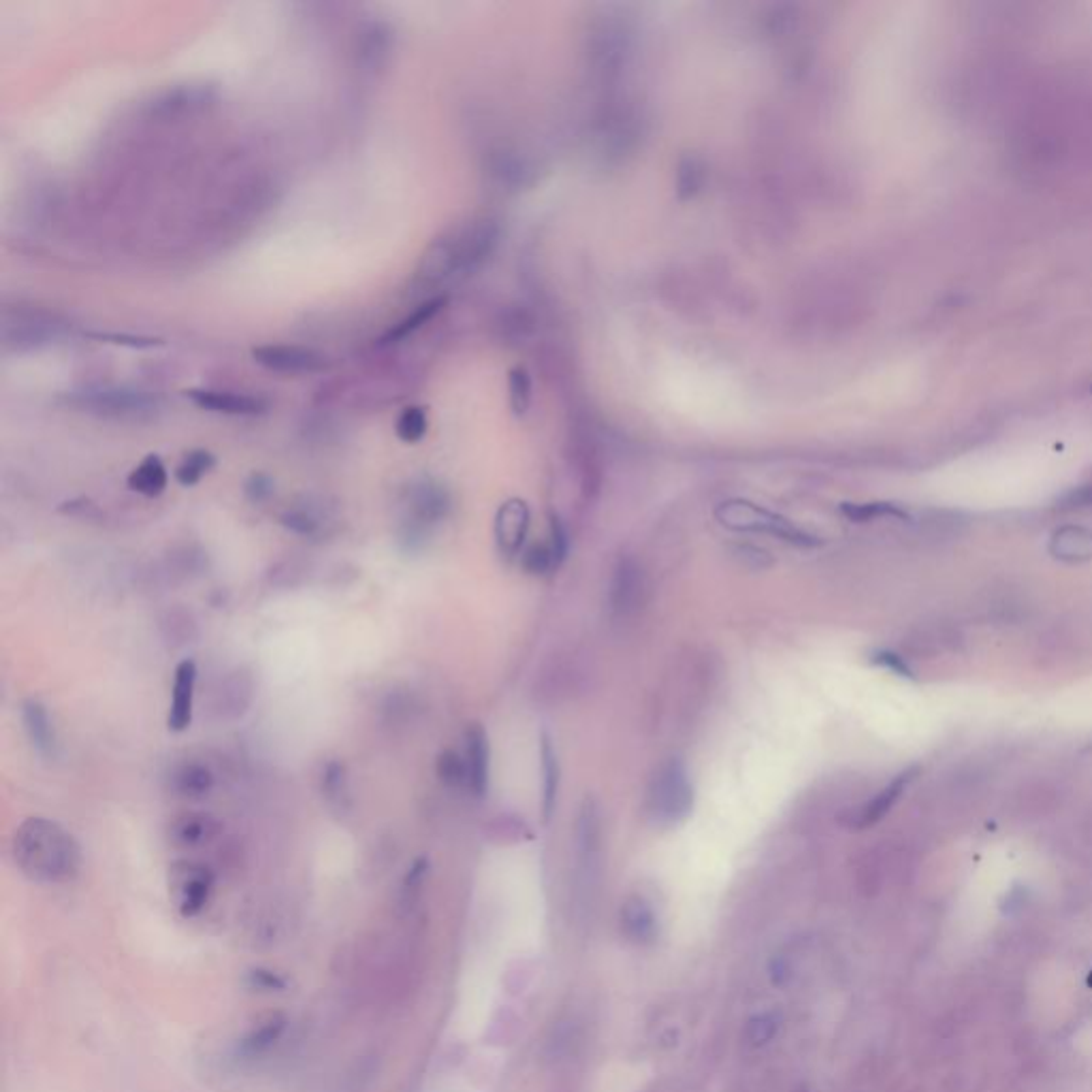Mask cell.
I'll return each mask as SVG.
<instances>
[{
	"label": "cell",
	"mask_w": 1092,
	"mask_h": 1092,
	"mask_svg": "<svg viewBox=\"0 0 1092 1092\" xmlns=\"http://www.w3.org/2000/svg\"><path fill=\"white\" fill-rule=\"evenodd\" d=\"M69 403L77 410L114 420H146L159 410V399L142 388L101 386L73 393Z\"/></svg>",
	"instance_id": "6"
},
{
	"label": "cell",
	"mask_w": 1092,
	"mask_h": 1092,
	"mask_svg": "<svg viewBox=\"0 0 1092 1092\" xmlns=\"http://www.w3.org/2000/svg\"><path fill=\"white\" fill-rule=\"evenodd\" d=\"M393 50V30L384 22H369L356 37V60L363 71H378Z\"/></svg>",
	"instance_id": "15"
},
{
	"label": "cell",
	"mask_w": 1092,
	"mask_h": 1092,
	"mask_svg": "<svg viewBox=\"0 0 1092 1092\" xmlns=\"http://www.w3.org/2000/svg\"><path fill=\"white\" fill-rule=\"evenodd\" d=\"M688 178L690 184L688 189H685V193L681 197H690V195H696L700 191L702 182H705V174H702V169H698V165L694 161H685L681 165V171H679V180H685Z\"/></svg>",
	"instance_id": "40"
},
{
	"label": "cell",
	"mask_w": 1092,
	"mask_h": 1092,
	"mask_svg": "<svg viewBox=\"0 0 1092 1092\" xmlns=\"http://www.w3.org/2000/svg\"><path fill=\"white\" fill-rule=\"evenodd\" d=\"M13 862L30 881L65 883L82 868V849L65 825L45 818L20 823L11 843Z\"/></svg>",
	"instance_id": "1"
},
{
	"label": "cell",
	"mask_w": 1092,
	"mask_h": 1092,
	"mask_svg": "<svg viewBox=\"0 0 1092 1092\" xmlns=\"http://www.w3.org/2000/svg\"><path fill=\"white\" fill-rule=\"evenodd\" d=\"M284 1028H286V1018L279 1016V1013H272V1016L263 1018L257 1026L250 1028L246 1037L242 1039L240 1043L242 1054L261 1056L265 1052H270L279 1041V1037L284 1035Z\"/></svg>",
	"instance_id": "24"
},
{
	"label": "cell",
	"mask_w": 1092,
	"mask_h": 1092,
	"mask_svg": "<svg viewBox=\"0 0 1092 1092\" xmlns=\"http://www.w3.org/2000/svg\"><path fill=\"white\" fill-rule=\"evenodd\" d=\"M465 764H467V790L476 799H485L489 792V767H491V747L485 728L472 724L465 730Z\"/></svg>",
	"instance_id": "13"
},
{
	"label": "cell",
	"mask_w": 1092,
	"mask_h": 1092,
	"mask_svg": "<svg viewBox=\"0 0 1092 1092\" xmlns=\"http://www.w3.org/2000/svg\"><path fill=\"white\" fill-rule=\"evenodd\" d=\"M694 809V786L690 771L677 758L666 760L655 773L647 792V811L655 823L677 825L688 819Z\"/></svg>",
	"instance_id": "4"
},
{
	"label": "cell",
	"mask_w": 1092,
	"mask_h": 1092,
	"mask_svg": "<svg viewBox=\"0 0 1092 1092\" xmlns=\"http://www.w3.org/2000/svg\"><path fill=\"white\" fill-rule=\"evenodd\" d=\"M1052 551L1060 559H1069V561L1088 559L1092 555V534H1088L1086 529H1080V527L1060 529V532L1054 536Z\"/></svg>",
	"instance_id": "28"
},
{
	"label": "cell",
	"mask_w": 1092,
	"mask_h": 1092,
	"mask_svg": "<svg viewBox=\"0 0 1092 1092\" xmlns=\"http://www.w3.org/2000/svg\"><path fill=\"white\" fill-rule=\"evenodd\" d=\"M127 485L131 491L144 497H150V499L161 497L169 487V472H167L165 461L159 455H154V452L144 457L142 461H139V465H135L131 470Z\"/></svg>",
	"instance_id": "20"
},
{
	"label": "cell",
	"mask_w": 1092,
	"mask_h": 1092,
	"mask_svg": "<svg viewBox=\"0 0 1092 1092\" xmlns=\"http://www.w3.org/2000/svg\"><path fill=\"white\" fill-rule=\"evenodd\" d=\"M549 544H551V551L557 559V564L561 566V564H564L566 555H568V534H566V527L561 525V521L557 517L551 519V540H549Z\"/></svg>",
	"instance_id": "38"
},
{
	"label": "cell",
	"mask_w": 1092,
	"mask_h": 1092,
	"mask_svg": "<svg viewBox=\"0 0 1092 1092\" xmlns=\"http://www.w3.org/2000/svg\"><path fill=\"white\" fill-rule=\"evenodd\" d=\"M216 890V872L195 860H178L169 868V898L184 917H197L208 909Z\"/></svg>",
	"instance_id": "7"
},
{
	"label": "cell",
	"mask_w": 1092,
	"mask_h": 1092,
	"mask_svg": "<svg viewBox=\"0 0 1092 1092\" xmlns=\"http://www.w3.org/2000/svg\"><path fill=\"white\" fill-rule=\"evenodd\" d=\"M529 525H532V514L523 499H508L499 506L493 527L497 551L506 559L517 557L525 546Z\"/></svg>",
	"instance_id": "11"
},
{
	"label": "cell",
	"mask_w": 1092,
	"mask_h": 1092,
	"mask_svg": "<svg viewBox=\"0 0 1092 1092\" xmlns=\"http://www.w3.org/2000/svg\"><path fill=\"white\" fill-rule=\"evenodd\" d=\"M279 523L286 532L301 536V538H320L326 534V525H329V514H326L316 504H292L282 514H279Z\"/></svg>",
	"instance_id": "18"
},
{
	"label": "cell",
	"mask_w": 1092,
	"mask_h": 1092,
	"mask_svg": "<svg viewBox=\"0 0 1092 1092\" xmlns=\"http://www.w3.org/2000/svg\"><path fill=\"white\" fill-rule=\"evenodd\" d=\"M95 339L107 341V344L116 346H129V348H156L163 346L165 341L159 337H146V335H129V333H92Z\"/></svg>",
	"instance_id": "35"
},
{
	"label": "cell",
	"mask_w": 1092,
	"mask_h": 1092,
	"mask_svg": "<svg viewBox=\"0 0 1092 1092\" xmlns=\"http://www.w3.org/2000/svg\"><path fill=\"white\" fill-rule=\"evenodd\" d=\"M540 758H542V819L551 821L555 807H557V792H559V760L557 752L549 739V735H542L540 739Z\"/></svg>",
	"instance_id": "25"
},
{
	"label": "cell",
	"mask_w": 1092,
	"mask_h": 1092,
	"mask_svg": "<svg viewBox=\"0 0 1092 1092\" xmlns=\"http://www.w3.org/2000/svg\"><path fill=\"white\" fill-rule=\"evenodd\" d=\"M273 493H275V482L270 474H265V472L250 474L244 482V495H246L248 502H253V504L270 502Z\"/></svg>",
	"instance_id": "34"
},
{
	"label": "cell",
	"mask_w": 1092,
	"mask_h": 1092,
	"mask_svg": "<svg viewBox=\"0 0 1092 1092\" xmlns=\"http://www.w3.org/2000/svg\"><path fill=\"white\" fill-rule=\"evenodd\" d=\"M435 775H438L440 784L450 790H463L470 786L467 782V764L465 758L455 752V749H444L435 758Z\"/></svg>",
	"instance_id": "29"
},
{
	"label": "cell",
	"mask_w": 1092,
	"mask_h": 1092,
	"mask_svg": "<svg viewBox=\"0 0 1092 1092\" xmlns=\"http://www.w3.org/2000/svg\"><path fill=\"white\" fill-rule=\"evenodd\" d=\"M508 388H510L512 410L517 414H523L527 410L529 399H532V380H529V373L523 367L512 369L508 378Z\"/></svg>",
	"instance_id": "32"
},
{
	"label": "cell",
	"mask_w": 1092,
	"mask_h": 1092,
	"mask_svg": "<svg viewBox=\"0 0 1092 1092\" xmlns=\"http://www.w3.org/2000/svg\"><path fill=\"white\" fill-rule=\"evenodd\" d=\"M621 928L634 943H649L655 937V915L649 902L641 896H632L621 907Z\"/></svg>",
	"instance_id": "23"
},
{
	"label": "cell",
	"mask_w": 1092,
	"mask_h": 1092,
	"mask_svg": "<svg viewBox=\"0 0 1092 1092\" xmlns=\"http://www.w3.org/2000/svg\"><path fill=\"white\" fill-rule=\"evenodd\" d=\"M840 512L855 523L870 521L877 517H902V512L890 504H843L840 506Z\"/></svg>",
	"instance_id": "33"
},
{
	"label": "cell",
	"mask_w": 1092,
	"mask_h": 1092,
	"mask_svg": "<svg viewBox=\"0 0 1092 1092\" xmlns=\"http://www.w3.org/2000/svg\"><path fill=\"white\" fill-rule=\"evenodd\" d=\"M199 668L195 660H182L176 666L174 685H171V702L167 713V728L176 735L189 730L195 717V690Z\"/></svg>",
	"instance_id": "10"
},
{
	"label": "cell",
	"mask_w": 1092,
	"mask_h": 1092,
	"mask_svg": "<svg viewBox=\"0 0 1092 1092\" xmlns=\"http://www.w3.org/2000/svg\"><path fill=\"white\" fill-rule=\"evenodd\" d=\"M216 786V777L210 771V767L201 762H186L178 767L171 775V790H174L182 799L189 801H201L210 796V792Z\"/></svg>",
	"instance_id": "19"
},
{
	"label": "cell",
	"mask_w": 1092,
	"mask_h": 1092,
	"mask_svg": "<svg viewBox=\"0 0 1092 1092\" xmlns=\"http://www.w3.org/2000/svg\"><path fill=\"white\" fill-rule=\"evenodd\" d=\"M214 99L212 90L208 86H180L174 90H167L163 97L152 103V112L161 116H180L193 109H201Z\"/></svg>",
	"instance_id": "21"
},
{
	"label": "cell",
	"mask_w": 1092,
	"mask_h": 1092,
	"mask_svg": "<svg viewBox=\"0 0 1092 1092\" xmlns=\"http://www.w3.org/2000/svg\"><path fill=\"white\" fill-rule=\"evenodd\" d=\"M523 568L527 574H536V576H542V574H549L551 570L559 568L557 559L551 551V544H534L529 546L527 551H523Z\"/></svg>",
	"instance_id": "31"
},
{
	"label": "cell",
	"mask_w": 1092,
	"mask_h": 1092,
	"mask_svg": "<svg viewBox=\"0 0 1092 1092\" xmlns=\"http://www.w3.org/2000/svg\"><path fill=\"white\" fill-rule=\"evenodd\" d=\"M223 823L210 814H182L169 825V838L178 847H201L208 845L221 834Z\"/></svg>",
	"instance_id": "16"
},
{
	"label": "cell",
	"mask_w": 1092,
	"mask_h": 1092,
	"mask_svg": "<svg viewBox=\"0 0 1092 1092\" xmlns=\"http://www.w3.org/2000/svg\"><path fill=\"white\" fill-rule=\"evenodd\" d=\"M320 794L324 803L337 814H346L352 807L348 769L341 760H329L320 771Z\"/></svg>",
	"instance_id": "17"
},
{
	"label": "cell",
	"mask_w": 1092,
	"mask_h": 1092,
	"mask_svg": "<svg viewBox=\"0 0 1092 1092\" xmlns=\"http://www.w3.org/2000/svg\"><path fill=\"white\" fill-rule=\"evenodd\" d=\"M715 517L720 519L722 525L735 529V532H754V534H769L788 544L796 546H819L821 540L814 534L805 532V529L796 527L786 517L762 508L758 504L745 502V499H732V502H724L715 510Z\"/></svg>",
	"instance_id": "5"
},
{
	"label": "cell",
	"mask_w": 1092,
	"mask_h": 1092,
	"mask_svg": "<svg viewBox=\"0 0 1092 1092\" xmlns=\"http://www.w3.org/2000/svg\"><path fill=\"white\" fill-rule=\"evenodd\" d=\"M777 1033V1020L773 1016H758L754 1018L752 1022H749L747 1026V1039L752 1041L754 1045H764L769 1043Z\"/></svg>",
	"instance_id": "36"
},
{
	"label": "cell",
	"mask_w": 1092,
	"mask_h": 1092,
	"mask_svg": "<svg viewBox=\"0 0 1092 1092\" xmlns=\"http://www.w3.org/2000/svg\"><path fill=\"white\" fill-rule=\"evenodd\" d=\"M911 779V773H904V775H898L894 782L890 786H885L875 799L868 801L860 811H857L851 825H855V828H868V825L877 823L879 819L885 818L887 811L892 809V805L898 801L900 792L904 790V786L909 784Z\"/></svg>",
	"instance_id": "26"
},
{
	"label": "cell",
	"mask_w": 1092,
	"mask_h": 1092,
	"mask_svg": "<svg viewBox=\"0 0 1092 1092\" xmlns=\"http://www.w3.org/2000/svg\"><path fill=\"white\" fill-rule=\"evenodd\" d=\"M255 363L277 373H316L326 367V356L314 348L294 344H265L253 348Z\"/></svg>",
	"instance_id": "9"
},
{
	"label": "cell",
	"mask_w": 1092,
	"mask_h": 1092,
	"mask_svg": "<svg viewBox=\"0 0 1092 1092\" xmlns=\"http://www.w3.org/2000/svg\"><path fill=\"white\" fill-rule=\"evenodd\" d=\"M22 724H24L26 737H28L30 745H33L35 752L45 760H54L56 754H58V735H56V726L52 722L48 707H45L41 700H35V698L24 700L22 702Z\"/></svg>",
	"instance_id": "14"
},
{
	"label": "cell",
	"mask_w": 1092,
	"mask_h": 1092,
	"mask_svg": "<svg viewBox=\"0 0 1092 1092\" xmlns=\"http://www.w3.org/2000/svg\"><path fill=\"white\" fill-rule=\"evenodd\" d=\"M197 408L227 416H257L268 410V401L257 395L221 391V388H189L184 393Z\"/></svg>",
	"instance_id": "12"
},
{
	"label": "cell",
	"mask_w": 1092,
	"mask_h": 1092,
	"mask_svg": "<svg viewBox=\"0 0 1092 1092\" xmlns=\"http://www.w3.org/2000/svg\"><path fill=\"white\" fill-rule=\"evenodd\" d=\"M214 467H216L214 452L206 448H193L186 452L182 461L178 463L174 478L182 487H195L203 480V476H208L214 470Z\"/></svg>",
	"instance_id": "27"
},
{
	"label": "cell",
	"mask_w": 1092,
	"mask_h": 1092,
	"mask_svg": "<svg viewBox=\"0 0 1092 1092\" xmlns=\"http://www.w3.org/2000/svg\"><path fill=\"white\" fill-rule=\"evenodd\" d=\"M444 305H446V297H442V294L416 305L408 316L401 318L397 324H393L391 329H388L380 337V346H393V344H399V341H403V339H408L410 335H414L416 331L423 329L425 324H429L435 316H438Z\"/></svg>",
	"instance_id": "22"
},
{
	"label": "cell",
	"mask_w": 1092,
	"mask_h": 1092,
	"mask_svg": "<svg viewBox=\"0 0 1092 1092\" xmlns=\"http://www.w3.org/2000/svg\"><path fill=\"white\" fill-rule=\"evenodd\" d=\"M429 416L423 405H408L395 420V435L403 444H418L427 435Z\"/></svg>",
	"instance_id": "30"
},
{
	"label": "cell",
	"mask_w": 1092,
	"mask_h": 1092,
	"mask_svg": "<svg viewBox=\"0 0 1092 1092\" xmlns=\"http://www.w3.org/2000/svg\"><path fill=\"white\" fill-rule=\"evenodd\" d=\"M647 591L649 583L643 566L630 555L621 557L613 568L611 583H608V613L617 621L632 619L645 606Z\"/></svg>",
	"instance_id": "8"
},
{
	"label": "cell",
	"mask_w": 1092,
	"mask_h": 1092,
	"mask_svg": "<svg viewBox=\"0 0 1092 1092\" xmlns=\"http://www.w3.org/2000/svg\"><path fill=\"white\" fill-rule=\"evenodd\" d=\"M403 508L405 514L397 540L403 551L416 553L427 544L431 529L450 514L452 497L438 480L418 478L405 489Z\"/></svg>",
	"instance_id": "3"
},
{
	"label": "cell",
	"mask_w": 1092,
	"mask_h": 1092,
	"mask_svg": "<svg viewBox=\"0 0 1092 1092\" xmlns=\"http://www.w3.org/2000/svg\"><path fill=\"white\" fill-rule=\"evenodd\" d=\"M875 662L881 664V666H885V668H890L892 673H896V675H907V673H909L907 666H904V664L900 662L898 655H894V653H890V651H879V653H875Z\"/></svg>",
	"instance_id": "41"
},
{
	"label": "cell",
	"mask_w": 1092,
	"mask_h": 1092,
	"mask_svg": "<svg viewBox=\"0 0 1092 1092\" xmlns=\"http://www.w3.org/2000/svg\"><path fill=\"white\" fill-rule=\"evenodd\" d=\"M60 512L69 514V517L86 519V521L101 519V510L97 508V504H92L90 499H73V502H65L60 506Z\"/></svg>",
	"instance_id": "37"
},
{
	"label": "cell",
	"mask_w": 1092,
	"mask_h": 1092,
	"mask_svg": "<svg viewBox=\"0 0 1092 1092\" xmlns=\"http://www.w3.org/2000/svg\"><path fill=\"white\" fill-rule=\"evenodd\" d=\"M250 984H253L259 990L273 992V990H284L286 988V979L279 977L277 973L257 969V971L250 973Z\"/></svg>",
	"instance_id": "39"
},
{
	"label": "cell",
	"mask_w": 1092,
	"mask_h": 1092,
	"mask_svg": "<svg viewBox=\"0 0 1092 1092\" xmlns=\"http://www.w3.org/2000/svg\"><path fill=\"white\" fill-rule=\"evenodd\" d=\"M497 236V225L489 218L448 229L425 250L414 272V284L418 288H438L450 279L472 273L493 253Z\"/></svg>",
	"instance_id": "2"
}]
</instances>
